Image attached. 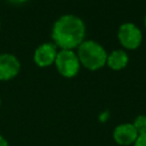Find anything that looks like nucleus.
<instances>
[{"mask_svg":"<svg viewBox=\"0 0 146 146\" xmlns=\"http://www.w3.org/2000/svg\"><path fill=\"white\" fill-rule=\"evenodd\" d=\"M58 48L54 42H43L39 44L33 52V62L39 67H49L55 64Z\"/></svg>","mask_w":146,"mask_h":146,"instance_id":"39448f33","label":"nucleus"},{"mask_svg":"<svg viewBox=\"0 0 146 146\" xmlns=\"http://www.w3.org/2000/svg\"><path fill=\"white\" fill-rule=\"evenodd\" d=\"M55 67L57 72L66 79H72L76 76L81 68V64L76 55V51L59 49L55 60Z\"/></svg>","mask_w":146,"mask_h":146,"instance_id":"7ed1b4c3","label":"nucleus"},{"mask_svg":"<svg viewBox=\"0 0 146 146\" xmlns=\"http://www.w3.org/2000/svg\"><path fill=\"white\" fill-rule=\"evenodd\" d=\"M117 39L121 46L129 50L137 49L143 41L140 29L133 23H123L117 30Z\"/></svg>","mask_w":146,"mask_h":146,"instance_id":"20e7f679","label":"nucleus"},{"mask_svg":"<svg viewBox=\"0 0 146 146\" xmlns=\"http://www.w3.org/2000/svg\"><path fill=\"white\" fill-rule=\"evenodd\" d=\"M135 129L137 130L138 135H144L146 133V115L145 114H139L135 117L132 122Z\"/></svg>","mask_w":146,"mask_h":146,"instance_id":"1a4fd4ad","label":"nucleus"},{"mask_svg":"<svg viewBox=\"0 0 146 146\" xmlns=\"http://www.w3.org/2000/svg\"><path fill=\"white\" fill-rule=\"evenodd\" d=\"M0 146H9L7 139L3 136H1V135H0Z\"/></svg>","mask_w":146,"mask_h":146,"instance_id":"f8f14e48","label":"nucleus"},{"mask_svg":"<svg viewBox=\"0 0 146 146\" xmlns=\"http://www.w3.org/2000/svg\"><path fill=\"white\" fill-rule=\"evenodd\" d=\"M129 63V56L123 49H115L107 55L106 65L114 71L123 70Z\"/></svg>","mask_w":146,"mask_h":146,"instance_id":"6e6552de","label":"nucleus"},{"mask_svg":"<svg viewBox=\"0 0 146 146\" xmlns=\"http://www.w3.org/2000/svg\"><path fill=\"white\" fill-rule=\"evenodd\" d=\"M144 24H145V27H146V16H145V19H144Z\"/></svg>","mask_w":146,"mask_h":146,"instance_id":"ddd939ff","label":"nucleus"},{"mask_svg":"<svg viewBox=\"0 0 146 146\" xmlns=\"http://www.w3.org/2000/svg\"><path fill=\"white\" fill-rule=\"evenodd\" d=\"M86 24L81 17L64 14L52 24L50 36L58 49L74 50L86 40Z\"/></svg>","mask_w":146,"mask_h":146,"instance_id":"f257e3e1","label":"nucleus"},{"mask_svg":"<svg viewBox=\"0 0 146 146\" xmlns=\"http://www.w3.org/2000/svg\"><path fill=\"white\" fill-rule=\"evenodd\" d=\"M138 136L137 130L130 122L121 123L113 130V139L120 146H132Z\"/></svg>","mask_w":146,"mask_h":146,"instance_id":"0eeeda50","label":"nucleus"},{"mask_svg":"<svg viewBox=\"0 0 146 146\" xmlns=\"http://www.w3.org/2000/svg\"><path fill=\"white\" fill-rule=\"evenodd\" d=\"M76 55L81 66L90 71H97L106 65L107 51L95 40H84L78 48Z\"/></svg>","mask_w":146,"mask_h":146,"instance_id":"f03ea898","label":"nucleus"},{"mask_svg":"<svg viewBox=\"0 0 146 146\" xmlns=\"http://www.w3.org/2000/svg\"><path fill=\"white\" fill-rule=\"evenodd\" d=\"M0 29H1V22H0Z\"/></svg>","mask_w":146,"mask_h":146,"instance_id":"2eb2a0df","label":"nucleus"},{"mask_svg":"<svg viewBox=\"0 0 146 146\" xmlns=\"http://www.w3.org/2000/svg\"><path fill=\"white\" fill-rule=\"evenodd\" d=\"M21 71V62L9 52L0 54V81H9L18 75Z\"/></svg>","mask_w":146,"mask_h":146,"instance_id":"423d86ee","label":"nucleus"},{"mask_svg":"<svg viewBox=\"0 0 146 146\" xmlns=\"http://www.w3.org/2000/svg\"><path fill=\"white\" fill-rule=\"evenodd\" d=\"M7 1L13 3V5H23V3H26L30 0H7Z\"/></svg>","mask_w":146,"mask_h":146,"instance_id":"9b49d317","label":"nucleus"},{"mask_svg":"<svg viewBox=\"0 0 146 146\" xmlns=\"http://www.w3.org/2000/svg\"><path fill=\"white\" fill-rule=\"evenodd\" d=\"M0 107H1V98H0Z\"/></svg>","mask_w":146,"mask_h":146,"instance_id":"4468645a","label":"nucleus"},{"mask_svg":"<svg viewBox=\"0 0 146 146\" xmlns=\"http://www.w3.org/2000/svg\"><path fill=\"white\" fill-rule=\"evenodd\" d=\"M132 146H146V133L139 135Z\"/></svg>","mask_w":146,"mask_h":146,"instance_id":"9d476101","label":"nucleus"}]
</instances>
